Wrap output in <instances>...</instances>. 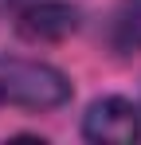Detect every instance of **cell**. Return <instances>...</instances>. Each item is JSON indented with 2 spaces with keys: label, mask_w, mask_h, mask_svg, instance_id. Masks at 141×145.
<instances>
[{
  "label": "cell",
  "mask_w": 141,
  "mask_h": 145,
  "mask_svg": "<svg viewBox=\"0 0 141 145\" xmlns=\"http://www.w3.org/2000/svg\"><path fill=\"white\" fill-rule=\"evenodd\" d=\"M16 27H20V35L27 43H55V39H63L78 27V12L63 0H43V4L24 8Z\"/></svg>",
  "instance_id": "cell-3"
},
{
  "label": "cell",
  "mask_w": 141,
  "mask_h": 145,
  "mask_svg": "<svg viewBox=\"0 0 141 145\" xmlns=\"http://www.w3.org/2000/svg\"><path fill=\"white\" fill-rule=\"evenodd\" d=\"M70 98V78L39 59H0V102L24 110H55Z\"/></svg>",
  "instance_id": "cell-1"
},
{
  "label": "cell",
  "mask_w": 141,
  "mask_h": 145,
  "mask_svg": "<svg viewBox=\"0 0 141 145\" xmlns=\"http://www.w3.org/2000/svg\"><path fill=\"white\" fill-rule=\"evenodd\" d=\"M82 137L90 141H110V145H129L141 141V110L129 98H98L90 102L86 118H82Z\"/></svg>",
  "instance_id": "cell-2"
},
{
  "label": "cell",
  "mask_w": 141,
  "mask_h": 145,
  "mask_svg": "<svg viewBox=\"0 0 141 145\" xmlns=\"http://www.w3.org/2000/svg\"><path fill=\"white\" fill-rule=\"evenodd\" d=\"M114 47L121 55L141 47V0H125L114 16Z\"/></svg>",
  "instance_id": "cell-4"
}]
</instances>
